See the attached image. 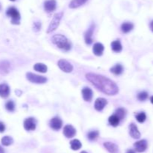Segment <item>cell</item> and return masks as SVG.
I'll list each match as a JSON object with an SVG mask.
<instances>
[{
	"instance_id": "obj_35",
	"label": "cell",
	"mask_w": 153,
	"mask_h": 153,
	"mask_svg": "<svg viewBox=\"0 0 153 153\" xmlns=\"http://www.w3.org/2000/svg\"><path fill=\"white\" fill-rule=\"evenodd\" d=\"M150 29H151L152 31L153 32V20L150 23Z\"/></svg>"
},
{
	"instance_id": "obj_11",
	"label": "cell",
	"mask_w": 153,
	"mask_h": 153,
	"mask_svg": "<svg viewBox=\"0 0 153 153\" xmlns=\"http://www.w3.org/2000/svg\"><path fill=\"white\" fill-rule=\"evenodd\" d=\"M49 125H50L51 129H52L53 130L58 131L62 127V121L60 118L55 117L51 119L50 122H49Z\"/></svg>"
},
{
	"instance_id": "obj_1",
	"label": "cell",
	"mask_w": 153,
	"mask_h": 153,
	"mask_svg": "<svg viewBox=\"0 0 153 153\" xmlns=\"http://www.w3.org/2000/svg\"><path fill=\"white\" fill-rule=\"evenodd\" d=\"M86 78L96 88L108 95H115L119 91L116 84L105 76L89 73L86 74Z\"/></svg>"
},
{
	"instance_id": "obj_3",
	"label": "cell",
	"mask_w": 153,
	"mask_h": 153,
	"mask_svg": "<svg viewBox=\"0 0 153 153\" xmlns=\"http://www.w3.org/2000/svg\"><path fill=\"white\" fill-rule=\"evenodd\" d=\"M6 14L8 17H11V23L13 24L18 25L20 22V14L18 10L14 7H10L6 11Z\"/></svg>"
},
{
	"instance_id": "obj_17",
	"label": "cell",
	"mask_w": 153,
	"mask_h": 153,
	"mask_svg": "<svg viewBox=\"0 0 153 153\" xmlns=\"http://www.w3.org/2000/svg\"><path fill=\"white\" fill-rule=\"evenodd\" d=\"M10 95V87L7 84H0V96L2 98H8Z\"/></svg>"
},
{
	"instance_id": "obj_10",
	"label": "cell",
	"mask_w": 153,
	"mask_h": 153,
	"mask_svg": "<svg viewBox=\"0 0 153 153\" xmlns=\"http://www.w3.org/2000/svg\"><path fill=\"white\" fill-rule=\"evenodd\" d=\"M134 146L138 152H143L147 149V141L146 140H141L135 143Z\"/></svg>"
},
{
	"instance_id": "obj_25",
	"label": "cell",
	"mask_w": 153,
	"mask_h": 153,
	"mask_svg": "<svg viewBox=\"0 0 153 153\" xmlns=\"http://www.w3.org/2000/svg\"><path fill=\"white\" fill-rule=\"evenodd\" d=\"M115 115L118 116V118L121 120V119H124L125 116H126V110L124 108H118L115 111Z\"/></svg>"
},
{
	"instance_id": "obj_19",
	"label": "cell",
	"mask_w": 153,
	"mask_h": 153,
	"mask_svg": "<svg viewBox=\"0 0 153 153\" xmlns=\"http://www.w3.org/2000/svg\"><path fill=\"white\" fill-rule=\"evenodd\" d=\"M134 28V25L132 23L129 22H126V23H122L121 26V30L123 33H129V32L132 31Z\"/></svg>"
},
{
	"instance_id": "obj_7",
	"label": "cell",
	"mask_w": 153,
	"mask_h": 153,
	"mask_svg": "<svg viewBox=\"0 0 153 153\" xmlns=\"http://www.w3.org/2000/svg\"><path fill=\"white\" fill-rule=\"evenodd\" d=\"M94 29H95V25L92 24L84 34V40L87 44L90 45L93 43V34H94Z\"/></svg>"
},
{
	"instance_id": "obj_31",
	"label": "cell",
	"mask_w": 153,
	"mask_h": 153,
	"mask_svg": "<svg viewBox=\"0 0 153 153\" xmlns=\"http://www.w3.org/2000/svg\"><path fill=\"white\" fill-rule=\"evenodd\" d=\"M147 98H148V93L146 92H141L138 95V99L141 101L146 100Z\"/></svg>"
},
{
	"instance_id": "obj_23",
	"label": "cell",
	"mask_w": 153,
	"mask_h": 153,
	"mask_svg": "<svg viewBox=\"0 0 153 153\" xmlns=\"http://www.w3.org/2000/svg\"><path fill=\"white\" fill-rule=\"evenodd\" d=\"M119 121H120V119H119V118H118V116H116L115 114L112 115V116H111L110 117L108 118L109 124L113 127L117 126L119 124Z\"/></svg>"
},
{
	"instance_id": "obj_29",
	"label": "cell",
	"mask_w": 153,
	"mask_h": 153,
	"mask_svg": "<svg viewBox=\"0 0 153 153\" xmlns=\"http://www.w3.org/2000/svg\"><path fill=\"white\" fill-rule=\"evenodd\" d=\"M136 119L138 122L143 123V122H145V120L146 119V113H144V112H141V113L136 115Z\"/></svg>"
},
{
	"instance_id": "obj_6",
	"label": "cell",
	"mask_w": 153,
	"mask_h": 153,
	"mask_svg": "<svg viewBox=\"0 0 153 153\" xmlns=\"http://www.w3.org/2000/svg\"><path fill=\"white\" fill-rule=\"evenodd\" d=\"M58 65L60 69L66 73L72 72V69H73V67L71 65V63H70L68 61L65 60V59H60L58 62Z\"/></svg>"
},
{
	"instance_id": "obj_37",
	"label": "cell",
	"mask_w": 153,
	"mask_h": 153,
	"mask_svg": "<svg viewBox=\"0 0 153 153\" xmlns=\"http://www.w3.org/2000/svg\"><path fill=\"white\" fill-rule=\"evenodd\" d=\"M150 101H151V103H152V104H153V96H152V97H151V98H150Z\"/></svg>"
},
{
	"instance_id": "obj_40",
	"label": "cell",
	"mask_w": 153,
	"mask_h": 153,
	"mask_svg": "<svg viewBox=\"0 0 153 153\" xmlns=\"http://www.w3.org/2000/svg\"><path fill=\"white\" fill-rule=\"evenodd\" d=\"M10 1H12V2H14V1H15V0H10Z\"/></svg>"
},
{
	"instance_id": "obj_36",
	"label": "cell",
	"mask_w": 153,
	"mask_h": 153,
	"mask_svg": "<svg viewBox=\"0 0 153 153\" xmlns=\"http://www.w3.org/2000/svg\"><path fill=\"white\" fill-rule=\"evenodd\" d=\"M126 153H135V152L132 149H129Z\"/></svg>"
},
{
	"instance_id": "obj_21",
	"label": "cell",
	"mask_w": 153,
	"mask_h": 153,
	"mask_svg": "<svg viewBox=\"0 0 153 153\" xmlns=\"http://www.w3.org/2000/svg\"><path fill=\"white\" fill-rule=\"evenodd\" d=\"M111 72L113 73L115 75H120L123 72V67L120 64H116L115 66L111 68Z\"/></svg>"
},
{
	"instance_id": "obj_28",
	"label": "cell",
	"mask_w": 153,
	"mask_h": 153,
	"mask_svg": "<svg viewBox=\"0 0 153 153\" xmlns=\"http://www.w3.org/2000/svg\"><path fill=\"white\" fill-rule=\"evenodd\" d=\"M14 140H13L12 138L9 136H5L2 139V145L5 146H8L11 145L13 143Z\"/></svg>"
},
{
	"instance_id": "obj_16",
	"label": "cell",
	"mask_w": 153,
	"mask_h": 153,
	"mask_svg": "<svg viewBox=\"0 0 153 153\" xmlns=\"http://www.w3.org/2000/svg\"><path fill=\"white\" fill-rule=\"evenodd\" d=\"M104 147L110 153H118L119 152V148L115 143L111 142L104 143Z\"/></svg>"
},
{
	"instance_id": "obj_5",
	"label": "cell",
	"mask_w": 153,
	"mask_h": 153,
	"mask_svg": "<svg viewBox=\"0 0 153 153\" xmlns=\"http://www.w3.org/2000/svg\"><path fill=\"white\" fill-rule=\"evenodd\" d=\"M26 78H27L28 81H30L34 84H43L47 81V79L45 77L43 76L37 75V74H33V73H27L26 74Z\"/></svg>"
},
{
	"instance_id": "obj_8",
	"label": "cell",
	"mask_w": 153,
	"mask_h": 153,
	"mask_svg": "<svg viewBox=\"0 0 153 153\" xmlns=\"http://www.w3.org/2000/svg\"><path fill=\"white\" fill-rule=\"evenodd\" d=\"M24 128L26 131H34L36 129V120L34 118H28L24 122Z\"/></svg>"
},
{
	"instance_id": "obj_15",
	"label": "cell",
	"mask_w": 153,
	"mask_h": 153,
	"mask_svg": "<svg viewBox=\"0 0 153 153\" xmlns=\"http://www.w3.org/2000/svg\"><path fill=\"white\" fill-rule=\"evenodd\" d=\"M83 98L86 101H90L93 98V91L88 87H84L81 91Z\"/></svg>"
},
{
	"instance_id": "obj_34",
	"label": "cell",
	"mask_w": 153,
	"mask_h": 153,
	"mask_svg": "<svg viewBox=\"0 0 153 153\" xmlns=\"http://www.w3.org/2000/svg\"><path fill=\"white\" fill-rule=\"evenodd\" d=\"M0 153H5V150L1 146H0Z\"/></svg>"
},
{
	"instance_id": "obj_4",
	"label": "cell",
	"mask_w": 153,
	"mask_h": 153,
	"mask_svg": "<svg viewBox=\"0 0 153 153\" xmlns=\"http://www.w3.org/2000/svg\"><path fill=\"white\" fill-rule=\"evenodd\" d=\"M62 17H63V13L62 12L57 13V14H55V15H54L53 18H52V21H51L50 24H49V28H48L47 30V33H52V32L55 31V30L58 28Z\"/></svg>"
},
{
	"instance_id": "obj_39",
	"label": "cell",
	"mask_w": 153,
	"mask_h": 153,
	"mask_svg": "<svg viewBox=\"0 0 153 153\" xmlns=\"http://www.w3.org/2000/svg\"><path fill=\"white\" fill-rule=\"evenodd\" d=\"M1 8H2V6H1V4H0V10H1Z\"/></svg>"
},
{
	"instance_id": "obj_2",
	"label": "cell",
	"mask_w": 153,
	"mask_h": 153,
	"mask_svg": "<svg viewBox=\"0 0 153 153\" xmlns=\"http://www.w3.org/2000/svg\"><path fill=\"white\" fill-rule=\"evenodd\" d=\"M52 43L56 45L58 48L65 51H69L72 48V44L64 35L61 34H57L52 37Z\"/></svg>"
},
{
	"instance_id": "obj_26",
	"label": "cell",
	"mask_w": 153,
	"mask_h": 153,
	"mask_svg": "<svg viewBox=\"0 0 153 153\" xmlns=\"http://www.w3.org/2000/svg\"><path fill=\"white\" fill-rule=\"evenodd\" d=\"M71 149L73 150H78L81 147V143L78 140H72L70 142Z\"/></svg>"
},
{
	"instance_id": "obj_12",
	"label": "cell",
	"mask_w": 153,
	"mask_h": 153,
	"mask_svg": "<svg viewBox=\"0 0 153 153\" xmlns=\"http://www.w3.org/2000/svg\"><path fill=\"white\" fill-rule=\"evenodd\" d=\"M108 104V101L106 99L103 98H99L96 100L95 104H94V107L97 111H101L104 109L106 104Z\"/></svg>"
},
{
	"instance_id": "obj_38",
	"label": "cell",
	"mask_w": 153,
	"mask_h": 153,
	"mask_svg": "<svg viewBox=\"0 0 153 153\" xmlns=\"http://www.w3.org/2000/svg\"><path fill=\"white\" fill-rule=\"evenodd\" d=\"M81 153H87V152H85V151H82Z\"/></svg>"
},
{
	"instance_id": "obj_9",
	"label": "cell",
	"mask_w": 153,
	"mask_h": 153,
	"mask_svg": "<svg viewBox=\"0 0 153 153\" xmlns=\"http://www.w3.org/2000/svg\"><path fill=\"white\" fill-rule=\"evenodd\" d=\"M76 134V130L75 129L73 126L71 125H67L64 127V135L67 138H72Z\"/></svg>"
},
{
	"instance_id": "obj_20",
	"label": "cell",
	"mask_w": 153,
	"mask_h": 153,
	"mask_svg": "<svg viewBox=\"0 0 153 153\" xmlns=\"http://www.w3.org/2000/svg\"><path fill=\"white\" fill-rule=\"evenodd\" d=\"M87 2V0H72L69 6L70 8H77L85 4Z\"/></svg>"
},
{
	"instance_id": "obj_18",
	"label": "cell",
	"mask_w": 153,
	"mask_h": 153,
	"mask_svg": "<svg viewBox=\"0 0 153 153\" xmlns=\"http://www.w3.org/2000/svg\"><path fill=\"white\" fill-rule=\"evenodd\" d=\"M93 52L97 56H100L102 55L104 52V46L101 43H96L93 47Z\"/></svg>"
},
{
	"instance_id": "obj_24",
	"label": "cell",
	"mask_w": 153,
	"mask_h": 153,
	"mask_svg": "<svg viewBox=\"0 0 153 153\" xmlns=\"http://www.w3.org/2000/svg\"><path fill=\"white\" fill-rule=\"evenodd\" d=\"M34 69L40 73H46L47 71V67L43 63H37L34 65Z\"/></svg>"
},
{
	"instance_id": "obj_13",
	"label": "cell",
	"mask_w": 153,
	"mask_h": 153,
	"mask_svg": "<svg viewBox=\"0 0 153 153\" xmlns=\"http://www.w3.org/2000/svg\"><path fill=\"white\" fill-rule=\"evenodd\" d=\"M129 134H130L131 137L135 139H139L141 137V133L135 123H132L129 126Z\"/></svg>"
},
{
	"instance_id": "obj_27",
	"label": "cell",
	"mask_w": 153,
	"mask_h": 153,
	"mask_svg": "<svg viewBox=\"0 0 153 153\" xmlns=\"http://www.w3.org/2000/svg\"><path fill=\"white\" fill-rule=\"evenodd\" d=\"M99 135H100V133H99L98 131H93V132H90L87 134V138L90 141H94L98 137Z\"/></svg>"
},
{
	"instance_id": "obj_30",
	"label": "cell",
	"mask_w": 153,
	"mask_h": 153,
	"mask_svg": "<svg viewBox=\"0 0 153 153\" xmlns=\"http://www.w3.org/2000/svg\"><path fill=\"white\" fill-rule=\"evenodd\" d=\"M5 108L9 112H13L15 110V104H14V101H8V102L5 104Z\"/></svg>"
},
{
	"instance_id": "obj_33",
	"label": "cell",
	"mask_w": 153,
	"mask_h": 153,
	"mask_svg": "<svg viewBox=\"0 0 153 153\" xmlns=\"http://www.w3.org/2000/svg\"><path fill=\"white\" fill-rule=\"evenodd\" d=\"M5 130V125L3 122H0V133H2L4 132V131Z\"/></svg>"
},
{
	"instance_id": "obj_32",
	"label": "cell",
	"mask_w": 153,
	"mask_h": 153,
	"mask_svg": "<svg viewBox=\"0 0 153 153\" xmlns=\"http://www.w3.org/2000/svg\"><path fill=\"white\" fill-rule=\"evenodd\" d=\"M33 28H34V31L38 32L41 29V23L40 22H35L33 25Z\"/></svg>"
},
{
	"instance_id": "obj_22",
	"label": "cell",
	"mask_w": 153,
	"mask_h": 153,
	"mask_svg": "<svg viewBox=\"0 0 153 153\" xmlns=\"http://www.w3.org/2000/svg\"><path fill=\"white\" fill-rule=\"evenodd\" d=\"M111 49L112 50L116 52V53H119V52H120V51L122 50V44H121L120 41H119V40H116L112 42Z\"/></svg>"
},
{
	"instance_id": "obj_14",
	"label": "cell",
	"mask_w": 153,
	"mask_h": 153,
	"mask_svg": "<svg viewBox=\"0 0 153 153\" xmlns=\"http://www.w3.org/2000/svg\"><path fill=\"white\" fill-rule=\"evenodd\" d=\"M56 1L55 0H47L44 2V9L46 12H52L56 9Z\"/></svg>"
}]
</instances>
